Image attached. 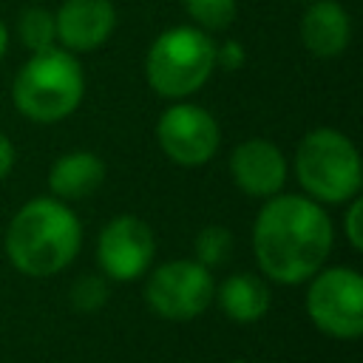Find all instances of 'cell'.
Returning <instances> with one entry per match:
<instances>
[{"mask_svg": "<svg viewBox=\"0 0 363 363\" xmlns=\"http://www.w3.org/2000/svg\"><path fill=\"white\" fill-rule=\"evenodd\" d=\"M187 17L196 23L201 31H224L235 20V0H182Z\"/></svg>", "mask_w": 363, "mask_h": 363, "instance_id": "17", "label": "cell"}, {"mask_svg": "<svg viewBox=\"0 0 363 363\" xmlns=\"http://www.w3.org/2000/svg\"><path fill=\"white\" fill-rule=\"evenodd\" d=\"M17 37H20V43L31 54L45 51V48H54L57 45L54 14L48 9H40V6H31V9L20 11V17H17Z\"/></svg>", "mask_w": 363, "mask_h": 363, "instance_id": "15", "label": "cell"}, {"mask_svg": "<svg viewBox=\"0 0 363 363\" xmlns=\"http://www.w3.org/2000/svg\"><path fill=\"white\" fill-rule=\"evenodd\" d=\"M156 255V235L139 216L111 218L96 238V261L108 281H136L145 275Z\"/></svg>", "mask_w": 363, "mask_h": 363, "instance_id": "9", "label": "cell"}, {"mask_svg": "<svg viewBox=\"0 0 363 363\" xmlns=\"http://www.w3.org/2000/svg\"><path fill=\"white\" fill-rule=\"evenodd\" d=\"M193 252H196V261L201 267H207V269L221 267L233 252V233L221 224H207L196 233Z\"/></svg>", "mask_w": 363, "mask_h": 363, "instance_id": "16", "label": "cell"}, {"mask_svg": "<svg viewBox=\"0 0 363 363\" xmlns=\"http://www.w3.org/2000/svg\"><path fill=\"white\" fill-rule=\"evenodd\" d=\"M343 233H346V241L354 252L363 250V199L354 196L346 207V216H343Z\"/></svg>", "mask_w": 363, "mask_h": 363, "instance_id": "19", "label": "cell"}, {"mask_svg": "<svg viewBox=\"0 0 363 363\" xmlns=\"http://www.w3.org/2000/svg\"><path fill=\"white\" fill-rule=\"evenodd\" d=\"M230 176L244 196L269 199L286 184V159L269 139H244L230 153Z\"/></svg>", "mask_w": 363, "mask_h": 363, "instance_id": "10", "label": "cell"}, {"mask_svg": "<svg viewBox=\"0 0 363 363\" xmlns=\"http://www.w3.org/2000/svg\"><path fill=\"white\" fill-rule=\"evenodd\" d=\"M213 301L235 323H255V320H261L269 312V303H272L267 281L252 275V272L227 275L221 284H216Z\"/></svg>", "mask_w": 363, "mask_h": 363, "instance_id": "14", "label": "cell"}, {"mask_svg": "<svg viewBox=\"0 0 363 363\" xmlns=\"http://www.w3.org/2000/svg\"><path fill=\"white\" fill-rule=\"evenodd\" d=\"M298 3H312V0H298Z\"/></svg>", "mask_w": 363, "mask_h": 363, "instance_id": "24", "label": "cell"}, {"mask_svg": "<svg viewBox=\"0 0 363 363\" xmlns=\"http://www.w3.org/2000/svg\"><path fill=\"white\" fill-rule=\"evenodd\" d=\"M230 363H250V360H230Z\"/></svg>", "mask_w": 363, "mask_h": 363, "instance_id": "23", "label": "cell"}, {"mask_svg": "<svg viewBox=\"0 0 363 363\" xmlns=\"http://www.w3.org/2000/svg\"><path fill=\"white\" fill-rule=\"evenodd\" d=\"M6 48H9V28H6V23L0 20V57L6 54Z\"/></svg>", "mask_w": 363, "mask_h": 363, "instance_id": "22", "label": "cell"}, {"mask_svg": "<svg viewBox=\"0 0 363 363\" xmlns=\"http://www.w3.org/2000/svg\"><path fill=\"white\" fill-rule=\"evenodd\" d=\"M352 40L349 11L337 0H312L301 17V43L320 60L340 57Z\"/></svg>", "mask_w": 363, "mask_h": 363, "instance_id": "12", "label": "cell"}, {"mask_svg": "<svg viewBox=\"0 0 363 363\" xmlns=\"http://www.w3.org/2000/svg\"><path fill=\"white\" fill-rule=\"evenodd\" d=\"M11 167H14V145L6 133H0V182L11 173Z\"/></svg>", "mask_w": 363, "mask_h": 363, "instance_id": "21", "label": "cell"}, {"mask_svg": "<svg viewBox=\"0 0 363 363\" xmlns=\"http://www.w3.org/2000/svg\"><path fill=\"white\" fill-rule=\"evenodd\" d=\"M108 301V278L79 275L71 286V303L77 312H99Z\"/></svg>", "mask_w": 363, "mask_h": 363, "instance_id": "18", "label": "cell"}, {"mask_svg": "<svg viewBox=\"0 0 363 363\" xmlns=\"http://www.w3.org/2000/svg\"><path fill=\"white\" fill-rule=\"evenodd\" d=\"M85 96V74L77 54L54 45L31 54L14 74L11 99L14 108L37 122L54 125L68 119Z\"/></svg>", "mask_w": 363, "mask_h": 363, "instance_id": "3", "label": "cell"}, {"mask_svg": "<svg viewBox=\"0 0 363 363\" xmlns=\"http://www.w3.org/2000/svg\"><path fill=\"white\" fill-rule=\"evenodd\" d=\"M216 71V43L196 26L164 28L147 48L145 79L164 99H184Z\"/></svg>", "mask_w": 363, "mask_h": 363, "instance_id": "5", "label": "cell"}, {"mask_svg": "<svg viewBox=\"0 0 363 363\" xmlns=\"http://www.w3.org/2000/svg\"><path fill=\"white\" fill-rule=\"evenodd\" d=\"M247 62V51L238 40H224L216 43V68L221 71H238Z\"/></svg>", "mask_w": 363, "mask_h": 363, "instance_id": "20", "label": "cell"}, {"mask_svg": "<svg viewBox=\"0 0 363 363\" xmlns=\"http://www.w3.org/2000/svg\"><path fill=\"white\" fill-rule=\"evenodd\" d=\"M216 281L196 258H173L159 264L147 284L145 301L153 315L164 320H193L213 303Z\"/></svg>", "mask_w": 363, "mask_h": 363, "instance_id": "7", "label": "cell"}, {"mask_svg": "<svg viewBox=\"0 0 363 363\" xmlns=\"http://www.w3.org/2000/svg\"><path fill=\"white\" fill-rule=\"evenodd\" d=\"M295 176L318 204H343L360 196L363 173L354 142L335 128L309 130L295 150Z\"/></svg>", "mask_w": 363, "mask_h": 363, "instance_id": "4", "label": "cell"}, {"mask_svg": "<svg viewBox=\"0 0 363 363\" xmlns=\"http://www.w3.org/2000/svg\"><path fill=\"white\" fill-rule=\"evenodd\" d=\"M332 221L309 196H269L252 224V250L261 272L284 286L309 281L332 252Z\"/></svg>", "mask_w": 363, "mask_h": 363, "instance_id": "1", "label": "cell"}, {"mask_svg": "<svg viewBox=\"0 0 363 363\" xmlns=\"http://www.w3.org/2000/svg\"><path fill=\"white\" fill-rule=\"evenodd\" d=\"M306 315L318 332L335 340L363 335V278L352 267L318 269L306 289Z\"/></svg>", "mask_w": 363, "mask_h": 363, "instance_id": "6", "label": "cell"}, {"mask_svg": "<svg viewBox=\"0 0 363 363\" xmlns=\"http://www.w3.org/2000/svg\"><path fill=\"white\" fill-rule=\"evenodd\" d=\"M82 247V224L77 213L54 199L37 196L26 201L6 227V255L11 267L28 278L62 272Z\"/></svg>", "mask_w": 363, "mask_h": 363, "instance_id": "2", "label": "cell"}, {"mask_svg": "<svg viewBox=\"0 0 363 363\" xmlns=\"http://www.w3.org/2000/svg\"><path fill=\"white\" fill-rule=\"evenodd\" d=\"M57 45L71 54L102 48L116 28V9L111 0H65L54 14Z\"/></svg>", "mask_w": 363, "mask_h": 363, "instance_id": "11", "label": "cell"}, {"mask_svg": "<svg viewBox=\"0 0 363 363\" xmlns=\"http://www.w3.org/2000/svg\"><path fill=\"white\" fill-rule=\"evenodd\" d=\"M156 139L173 164L201 167L216 156L221 145V128L207 108L179 99L159 116Z\"/></svg>", "mask_w": 363, "mask_h": 363, "instance_id": "8", "label": "cell"}, {"mask_svg": "<svg viewBox=\"0 0 363 363\" xmlns=\"http://www.w3.org/2000/svg\"><path fill=\"white\" fill-rule=\"evenodd\" d=\"M105 182V162L91 150L62 153L48 170V187L60 201H77L96 193Z\"/></svg>", "mask_w": 363, "mask_h": 363, "instance_id": "13", "label": "cell"}]
</instances>
